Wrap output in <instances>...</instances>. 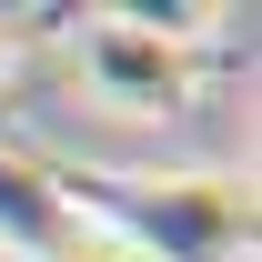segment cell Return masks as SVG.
Segmentation results:
<instances>
[{"mask_svg": "<svg viewBox=\"0 0 262 262\" xmlns=\"http://www.w3.org/2000/svg\"><path fill=\"white\" fill-rule=\"evenodd\" d=\"M20 262H131V242H121V232H101V222H81V212H71L61 232H40V242H20Z\"/></svg>", "mask_w": 262, "mask_h": 262, "instance_id": "cell-2", "label": "cell"}, {"mask_svg": "<svg viewBox=\"0 0 262 262\" xmlns=\"http://www.w3.org/2000/svg\"><path fill=\"white\" fill-rule=\"evenodd\" d=\"M10 61H20V40H10V20H0V81H10Z\"/></svg>", "mask_w": 262, "mask_h": 262, "instance_id": "cell-3", "label": "cell"}, {"mask_svg": "<svg viewBox=\"0 0 262 262\" xmlns=\"http://www.w3.org/2000/svg\"><path fill=\"white\" fill-rule=\"evenodd\" d=\"M81 81H91L101 111H121V121H171V111H192V51L162 31H141L131 10H81Z\"/></svg>", "mask_w": 262, "mask_h": 262, "instance_id": "cell-1", "label": "cell"}]
</instances>
